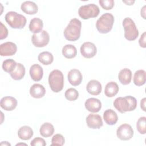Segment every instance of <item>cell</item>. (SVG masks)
Instances as JSON below:
<instances>
[{
    "label": "cell",
    "mask_w": 146,
    "mask_h": 146,
    "mask_svg": "<svg viewBox=\"0 0 146 146\" xmlns=\"http://www.w3.org/2000/svg\"><path fill=\"white\" fill-rule=\"evenodd\" d=\"M145 98H143L140 102V107L144 111H145Z\"/></svg>",
    "instance_id": "74e56055"
},
{
    "label": "cell",
    "mask_w": 146,
    "mask_h": 146,
    "mask_svg": "<svg viewBox=\"0 0 146 146\" xmlns=\"http://www.w3.org/2000/svg\"><path fill=\"white\" fill-rule=\"evenodd\" d=\"M17 64V63L13 59H7L3 62L2 67L3 71L8 73H11L15 68Z\"/></svg>",
    "instance_id": "f546056e"
},
{
    "label": "cell",
    "mask_w": 146,
    "mask_h": 146,
    "mask_svg": "<svg viewBox=\"0 0 146 146\" xmlns=\"http://www.w3.org/2000/svg\"><path fill=\"white\" fill-rule=\"evenodd\" d=\"M10 75L14 80H19L22 79L25 75V68L24 66L20 63H17L15 68L10 73Z\"/></svg>",
    "instance_id": "cb8c5ba5"
},
{
    "label": "cell",
    "mask_w": 146,
    "mask_h": 146,
    "mask_svg": "<svg viewBox=\"0 0 146 146\" xmlns=\"http://www.w3.org/2000/svg\"><path fill=\"white\" fill-rule=\"evenodd\" d=\"M22 144H23V145H27V144H25V143H19V144H17V145H22Z\"/></svg>",
    "instance_id": "60d3db41"
},
{
    "label": "cell",
    "mask_w": 146,
    "mask_h": 146,
    "mask_svg": "<svg viewBox=\"0 0 146 146\" xmlns=\"http://www.w3.org/2000/svg\"><path fill=\"white\" fill-rule=\"evenodd\" d=\"M82 27L81 21L76 18L70 20L68 25L64 30V36L69 41H75L79 39L80 36Z\"/></svg>",
    "instance_id": "7a4b0ae2"
},
{
    "label": "cell",
    "mask_w": 146,
    "mask_h": 146,
    "mask_svg": "<svg viewBox=\"0 0 146 146\" xmlns=\"http://www.w3.org/2000/svg\"><path fill=\"white\" fill-rule=\"evenodd\" d=\"M17 50V45L11 42H5L0 45V55L2 56L13 55L16 53Z\"/></svg>",
    "instance_id": "7c38bea8"
},
{
    "label": "cell",
    "mask_w": 146,
    "mask_h": 146,
    "mask_svg": "<svg viewBox=\"0 0 146 146\" xmlns=\"http://www.w3.org/2000/svg\"><path fill=\"white\" fill-rule=\"evenodd\" d=\"M21 10L23 12L29 15L36 14L38 11L37 5L34 2L27 1L23 2L21 6Z\"/></svg>",
    "instance_id": "ac0fdd59"
},
{
    "label": "cell",
    "mask_w": 146,
    "mask_h": 146,
    "mask_svg": "<svg viewBox=\"0 0 146 146\" xmlns=\"http://www.w3.org/2000/svg\"><path fill=\"white\" fill-rule=\"evenodd\" d=\"M40 134L44 137L51 136L54 132V127L52 124L50 123H43L40 128Z\"/></svg>",
    "instance_id": "83f0119b"
},
{
    "label": "cell",
    "mask_w": 146,
    "mask_h": 146,
    "mask_svg": "<svg viewBox=\"0 0 146 146\" xmlns=\"http://www.w3.org/2000/svg\"><path fill=\"white\" fill-rule=\"evenodd\" d=\"M114 23V17L111 13L103 14L96 21V27L102 34H107L112 29Z\"/></svg>",
    "instance_id": "3957f363"
},
{
    "label": "cell",
    "mask_w": 146,
    "mask_h": 146,
    "mask_svg": "<svg viewBox=\"0 0 146 146\" xmlns=\"http://www.w3.org/2000/svg\"><path fill=\"white\" fill-rule=\"evenodd\" d=\"M1 25V35H0V39H5L8 35V30L6 28V27L2 23V22H0Z\"/></svg>",
    "instance_id": "d590c367"
},
{
    "label": "cell",
    "mask_w": 146,
    "mask_h": 146,
    "mask_svg": "<svg viewBox=\"0 0 146 146\" xmlns=\"http://www.w3.org/2000/svg\"><path fill=\"white\" fill-rule=\"evenodd\" d=\"M18 136L22 140H27L33 136V131L29 126H22L18 131Z\"/></svg>",
    "instance_id": "603a6c76"
},
{
    "label": "cell",
    "mask_w": 146,
    "mask_h": 146,
    "mask_svg": "<svg viewBox=\"0 0 146 146\" xmlns=\"http://www.w3.org/2000/svg\"><path fill=\"white\" fill-rule=\"evenodd\" d=\"M146 117L145 116L140 117L136 123V128L138 132L141 134L146 133Z\"/></svg>",
    "instance_id": "1f68e13d"
},
{
    "label": "cell",
    "mask_w": 146,
    "mask_h": 146,
    "mask_svg": "<svg viewBox=\"0 0 146 146\" xmlns=\"http://www.w3.org/2000/svg\"><path fill=\"white\" fill-rule=\"evenodd\" d=\"M100 12L99 7L94 3L82 6L78 10V14L80 17L83 19H88L91 18L96 17Z\"/></svg>",
    "instance_id": "52a82bcc"
},
{
    "label": "cell",
    "mask_w": 146,
    "mask_h": 146,
    "mask_svg": "<svg viewBox=\"0 0 146 146\" xmlns=\"http://www.w3.org/2000/svg\"><path fill=\"white\" fill-rule=\"evenodd\" d=\"M50 41L48 33L45 30H42L40 33L34 34L31 36L32 43L37 47L46 46Z\"/></svg>",
    "instance_id": "ba28073f"
},
{
    "label": "cell",
    "mask_w": 146,
    "mask_h": 146,
    "mask_svg": "<svg viewBox=\"0 0 146 146\" xmlns=\"http://www.w3.org/2000/svg\"><path fill=\"white\" fill-rule=\"evenodd\" d=\"M99 3L104 10H111L114 6V1L113 0H100Z\"/></svg>",
    "instance_id": "836d02e7"
},
{
    "label": "cell",
    "mask_w": 146,
    "mask_h": 146,
    "mask_svg": "<svg viewBox=\"0 0 146 146\" xmlns=\"http://www.w3.org/2000/svg\"><path fill=\"white\" fill-rule=\"evenodd\" d=\"M30 144L32 146H45L46 145V143L43 138L35 137L31 141Z\"/></svg>",
    "instance_id": "e575fe53"
},
{
    "label": "cell",
    "mask_w": 146,
    "mask_h": 146,
    "mask_svg": "<svg viewBox=\"0 0 146 146\" xmlns=\"http://www.w3.org/2000/svg\"><path fill=\"white\" fill-rule=\"evenodd\" d=\"M103 119L107 124L112 125L116 123L118 120V117L117 113L113 110L108 109L104 112Z\"/></svg>",
    "instance_id": "ffe728a7"
},
{
    "label": "cell",
    "mask_w": 146,
    "mask_h": 146,
    "mask_svg": "<svg viewBox=\"0 0 146 146\" xmlns=\"http://www.w3.org/2000/svg\"><path fill=\"white\" fill-rule=\"evenodd\" d=\"M123 2H124V3H125L126 4H127L128 5H132L134 2H135V1H123Z\"/></svg>",
    "instance_id": "ab89813d"
},
{
    "label": "cell",
    "mask_w": 146,
    "mask_h": 146,
    "mask_svg": "<svg viewBox=\"0 0 146 146\" xmlns=\"http://www.w3.org/2000/svg\"><path fill=\"white\" fill-rule=\"evenodd\" d=\"M145 6H144L143 7V9L141 10V15L143 17V18L144 19H145Z\"/></svg>",
    "instance_id": "f35d334b"
},
{
    "label": "cell",
    "mask_w": 146,
    "mask_h": 146,
    "mask_svg": "<svg viewBox=\"0 0 146 146\" xmlns=\"http://www.w3.org/2000/svg\"><path fill=\"white\" fill-rule=\"evenodd\" d=\"M86 108L91 112H98L102 108L101 102L96 98H91L88 99L84 103Z\"/></svg>",
    "instance_id": "9a60e30c"
},
{
    "label": "cell",
    "mask_w": 146,
    "mask_h": 146,
    "mask_svg": "<svg viewBox=\"0 0 146 146\" xmlns=\"http://www.w3.org/2000/svg\"><path fill=\"white\" fill-rule=\"evenodd\" d=\"M64 96L66 99L68 100L75 101L78 99L79 96V93L76 89L74 88H70L66 91Z\"/></svg>",
    "instance_id": "4dcf8cb0"
},
{
    "label": "cell",
    "mask_w": 146,
    "mask_h": 146,
    "mask_svg": "<svg viewBox=\"0 0 146 146\" xmlns=\"http://www.w3.org/2000/svg\"><path fill=\"white\" fill-rule=\"evenodd\" d=\"M87 126L92 129H99L103 126V121L101 116L98 114H89L86 119Z\"/></svg>",
    "instance_id": "8fae6325"
},
{
    "label": "cell",
    "mask_w": 146,
    "mask_h": 146,
    "mask_svg": "<svg viewBox=\"0 0 146 146\" xmlns=\"http://www.w3.org/2000/svg\"><path fill=\"white\" fill-rule=\"evenodd\" d=\"M124 30V37L129 41L135 40L139 36V31L134 21L130 18L127 17L123 21Z\"/></svg>",
    "instance_id": "8992f818"
},
{
    "label": "cell",
    "mask_w": 146,
    "mask_h": 146,
    "mask_svg": "<svg viewBox=\"0 0 146 146\" xmlns=\"http://www.w3.org/2000/svg\"><path fill=\"white\" fill-rule=\"evenodd\" d=\"M17 99L12 96H5L3 97L0 102V106L2 108L6 111H11L14 110L17 106Z\"/></svg>",
    "instance_id": "4fadbf2b"
},
{
    "label": "cell",
    "mask_w": 146,
    "mask_h": 146,
    "mask_svg": "<svg viewBox=\"0 0 146 146\" xmlns=\"http://www.w3.org/2000/svg\"><path fill=\"white\" fill-rule=\"evenodd\" d=\"M67 78L70 83L74 86L79 85L83 79L82 73L79 70L77 69L71 70L68 73Z\"/></svg>",
    "instance_id": "5bb4252c"
},
{
    "label": "cell",
    "mask_w": 146,
    "mask_h": 146,
    "mask_svg": "<svg viewBox=\"0 0 146 146\" xmlns=\"http://www.w3.org/2000/svg\"><path fill=\"white\" fill-rule=\"evenodd\" d=\"M62 54L67 59L74 58L77 55L76 48L72 44H66L62 48Z\"/></svg>",
    "instance_id": "4316f807"
},
{
    "label": "cell",
    "mask_w": 146,
    "mask_h": 146,
    "mask_svg": "<svg viewBox=\"0 0 146 146\" xmlns=\"http://www.w3.org/2000/svg\"><path fill=\"white\" fill-rule=\"evenodd\" d=\"M38 60L44 65H49L54 60L52 54L48 51H43L38 55Z\"/></svg>",
    "instance_id": "f1b7e54d"
},
{
    "label": "cell",
    "mask_w": 146,
    "mask_h": 146,
    "mask_svg": "<svg viewBox=\"0 0 146 146\" xmlns=\"http://www.w3.org/2000/svg\"><path fill=\"white\" fill-rule=\"evenodd\" d=\"M64 138L61 134H55L51 139V145H63L64 144Z\"/></svg>",
    "instance_id": "d6a6232c"
},
{
    "label": "cell",
    "mask_w": 146,
    "mask_h": 146,
    "mask_svg": "<svg viewBox=\"0 0 146 146\" xmlns=\"http://www.w3.org/2000/svg\"><path fill=\"white\" fill-rule=\"evenodd\" d=\"M43 26V23L42 19L39 18H34L30 21L29 27L31 32L37 34L42 31Z\"/></svg>",
    "instance_id": "7402d4cb"
},
{
    "label": "cell",
    "mask_w": 146,
    "mask_h": 146,
    "mask_svg": "<svg viewBox=\"0 0 146 146\" xmlns=\"http://www.w3.org/2000/svg\"><path fill=\"white\" fill-rule=\"evenodd\" d=\"M5 21L13 29H22L26 24V18L23 15L15 11L7 12L5 15Z\"/></svg>",
    "instance_id": "5b68a950"
},
{
    "label": "cell",
    "mask_w": 146,
    "mask_h": 146,
    "mask_svg": "<svg viewBox=\"0 0 146 146\" xmlns=\"http://www.w3.org/2000/svg\"><path fill=\"white\" fill-rule=\"evenodd\" d=\"M30 75L33 80L35 82L40 80L43 75L42 67L38 64L32 65L30 68Z\"/></svg>",
    "instance_id": "e0dca14e"
},
{
    "label": "cell",
    "mask_w": 146,
    "mask_h": 146,
    "mask_svg": "<svg viewBox=\"0 0 146 146\" xmlns=\"http://www.w3.org/2000/svg\"><path fill=\"white\" fill-rule=\"evenodd\" d=\"M133 83L136 86H141L145 84L146 81V72L143 70H139L135 72Z\"/></svg>",
    "instance_id": "484cf974"
},
{
    "label": "cell",
    "mask_w": 146,
    "mask_h": 146,
    "mask_svg": "<svg viewBox=\"0 0 146 146\" xmlns=\"http://www.w3.org/2000/svg\"><path fill=\"white\" fill-rule=\"evenodd\" d=\"M119 90V88L117 84L114 82H110L108 83L105 87L104 94L107 97L111 98L115 96Z\"/></svg>",
    "instance_id": "d4e9b609"
},
{
    "label": "cell",
    "mask_w": 146,
    "mask_h": 146,
    "mask_svg": "<svg viewBox=\"0 0 146 146\" xmlns=\"http://www.w3.org/2000/svg\"><path fill=\"white\" fill-rule=\"evenodd\" d=\"M116 135L121 140H128L133 137V130L129 124H123L117 129Z\"/></svg>",
    "instance_id": "9c48e42d"
},
{
    "label": "cell",
    "mask_w": 146,
    "mask_h": 146,
    "mask_svg": "<svg viewBox=\"0 0 146 146\" xmlns=\"http://www.w3.org/2000/svg\"><path fill=\"white\" fill-rule=\"evenodd\" d=\"M145 37H146V33L144 32L143 34L141 35V37L139 39V43L140 47L143 48L146 47V43H145Z\"/></svg>",
    "instance_id": "8d00e7d4"
},
{
    "label": "cell",
    "mask_w": 146,
    "mask_h": 146,
    "mask_svg": "<svg viewBox=\"0 0 146 146\" xmlns=\"http://www.w3.org/2000/svg\"><path fill=\"white\" fill-rule=\"evenodd\" d=\"M113 106L119 112L123 113L135 110L137 107V100L135 98L130 95L123 98L119 97L114 100Z\"/></svg>",
    "instance_id": "6da1fadb"
},
{
    "label": "cell",
    "mask_w": 146,
    "mask_h": 146,
    "mask_svg": "<svg viewBox=\"0 0 146 146\" xmlns=\"http://www.w3.org/2000/svg\"><path fill=\"white\" fill-rule=\"evenodd\" d=\"M118 79L120 82L123 85L129 84L132 79L131 71L127 68L122 69L119 73Z\"/></svg>",
    "instance_id": "44dd1931"
},
{
    "label": "cell",
    "mask_w": 146,
    "mask_h": 146,
    "mask_svg": "<svg viewBox=\"0 0 146 146\" xmlns=\"http://www.w3.org/2000/svg\"><path fill=\"white\" fill-rule=\"evenodd\" d=\"M48 84L51 90L54 92L61 91L64 86V76L59 70H54L48 76Z\"/></svg>",
    "instance_id": "277c9868"
},
{
    "label": "cell",
    "mask_w": 146,
    "mask_h": 146,
    "mask_svg": "<svg viewBox=\"0 0 146 146\" xmlns=\"http://www.w3.org/2000/svg\"><path fill=\"white\" fill-rule=\"evenodd\" d=\"M80 51L83 56L86 58H91L94 57L97 52L96 46L92 42H84L80 47Z\"/></svg>",
    "instance_id": "30bf717a"
},
{
    "label": "cell",
    "mask_w": 146,
    "mask_h": 146,
    "mask_svg": "<svg viewBox=\"0 0 146 146\" xmlns=\"http://www.w3.org/2000/svg\"><path fill=\"white\" fill-rule=\"evenodd\" d=\"M87 91L92 95H98L100 94L102 87L101 83L96 80H90L86 87Z\"/></svg>",
    "instance_id": "2e32d148"
},
{
    "label": "cell",
    "mask_w": 146,
    "mask_h": 146,
    "mask_svg": "<svg viewBox=\"0 0 146 146\" xmlns=\"http://www.w3.org/2000/svg\"><path fill=\"white\" fill-rule=\"evenodd\" d=\"M30 94L32 97L39 99L44 96L46 94V90L42 84H34L30 87Z\"/></svg>",
    "instance_id": "d6986e66"
}]
</instances>
